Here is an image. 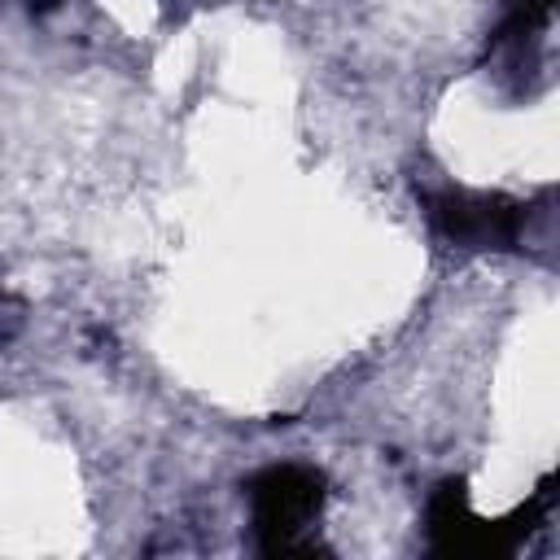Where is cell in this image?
I'll use <instances>...</instances> for the list:
<instances>
[{
    "instance_id": "obj_4",
    "label": "cell",
    "mask_w": 560,
    "mask_h": 560,
    "mask_svg": "<svg viewBox=\"0 0 560 560\" xmlns=\"http://www.w3.org/2000/svg\"><path fill=\"white\" fill-rule=\"evenodd\" d=\"M22 319H26L22 302H18V298H9V293L0 289V341H13V337L22 332Z\"/></svg>"
},
{
    "instance_id": "obj_3",
    "label": "cell",
    "mask_w": 560,
    "mask_h": 560,
    "mask_svg": "<svg viewBox=\"0 0 560 560\" xmlns=\"http://www.w3.org/2000/svg\"><path fill=\"white\" fill-rule=\"evenodd\" d=\"M424 219L438 241L455 249H516L529 223V206L508 192H477V188H424Z\"/></svg>"
},
{
    "instance_id": "obj_1",
    "label": "cell",
    "mask_w": 560,
    "mask_h": 560,
    "mask_svg": "<svg viewBox=\"0 0 560 560\" xmlns=\"http://www.w3.org/2000/svg\"><path fill=\"white\" fill-rule=\"evenodd\" d=\"M249 525L262 556H315L324 472L311 464H271L249 477Z\"/></svg>"
},
{
    "instance_id": "obj_2",
    "label": "cell",
    "mask_w": 560,
    "mask_h": 560,
    "mask_svg": "<svg viewBox=\"0 0 560 560\" xmlns=\"http://www.w3.org/2000/svg\"><path fill=\"white\" fill-rule=\"evenodd\" d=\"M547 503H551V481L538 486V494L516 508L508 521H481L472 516L468 508V490L459 477H446L438 481V490L429 494V508H424V534H429V547L438 556H508L521 547V538H529L538 529V521L547 516Z\"/></svg>"
}]
</instances>
